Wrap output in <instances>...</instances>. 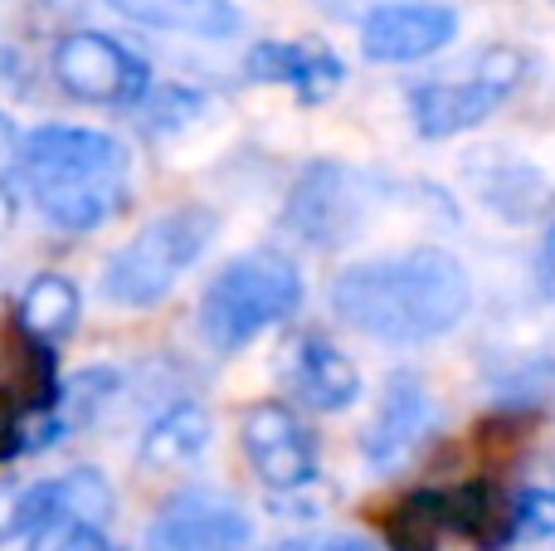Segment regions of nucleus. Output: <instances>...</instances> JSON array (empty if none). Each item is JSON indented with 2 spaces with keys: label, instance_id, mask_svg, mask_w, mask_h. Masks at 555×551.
Returning a JSON list of instances; mask_svg holds the SVG:
<instances>
[{
  "label": "nucleus",
  "instance_id": "obj_1",
  "mask_svg": "<svg viewBox=\"0 0 555 551\" xmlns=\"http://www.w3.org/2000/svg\"><path fill=\"white\" fill-rule=\"evenodd\" d=\"M332 308L346 328L385 347H424L468 318L473 279L443 244H414L400 254L361 259L332 283Z\"/></svg>",
  "mask_w": 555,
  "mask_h": 551
},
{
  "label": "nucleus",
  "instance_id": "obj_2",
  "mask_svg": "<svg viewBox=\"0 0 555 551\" xmlns=\"http://www.w3.org/2000/svg\"><path fill=\"white\" fill-rule=\"evenodd\" d=\"M15 171L54 230L83 234L127 205V146L98 127L49 123L20 137Z\"/></svg>",
  "mask_w": 555,
  "mask_h": 551
},
{
  "label": "nucleus",
  "instance_id": "obj_3",
  "mask_svg": "<svg viewBox=\"0 0 555 551\" xmlns=\"http://www.w3.org/2000/svg\"><path fill=\"white\" fill-rule=\"evenodd\" d=\"M302 308V269L283 249H249L230 259L195 303V332L215 357H234L254 337Z\"/></svg>",
  "mask_w": 555,
  "mask_h": 551
},
{
  "label": "nucleus",
  "instance_id": "obj_4",
  "mask_svg": "<svg viewBox=\"0 0 555 551\" xmlns=\"http://www.w3.org/2000/svg\"><path fill=\"white\" fill-rule=\"evenodd\" d=\"M220 234V215L210 205H176V210L146 220L113 259L103 264V298L117 308H152L181 283L191 264Z\"/></svg>",
  "mask_w": 555,
  "mask_h": 551
},
{
  "label": "nucleus",
  "instance_id": "obj_5",
  "mask_svg": "<svg viewBox=\"0 0 555 551\" xmlns=\"http://www.w3.org/2000/svg\"><path fill=\"white\" fill-rule=\"evenodd\" d=\"M527 78V54L512 44H488L453 74L420 78L410 88V117L424 142H449L492 117Z\"/></svg>",
  "mask_w": 555,
  "mask_h": 551
},
{
  "label": "nucleus",
  "instance_id": "obj_6",
  "mask_svg": "<svg viewBox=\"0 0 555 551\" xmlns=\"http://www.w3.org/2000/svg\"><path fill=\"white\" fill-rule=\"evenodd\" d=\"M380 205V181L341 162H307L283 201L278 230L307 249H336L371 225Z\"/></svg>",
  "mask_w": 555,
  "mask_h": 551
},
{
  "label": "nucleus",
  "instance_id": "obj_7",
  "mask_svg": "<svg viewBox=\"0 0 555 551\" xmlns=\"http://www.w3.org/2000/svg\"><path fill=\"white\" fill-rule=\"evenodd\" d=\"M49 74L68 98L93 107H137L152 88V68L103 29H68L49 49Z\"/></svg>",
  "mask_w": 555,
  "mask_h": 551
},
{
  "label": "nucleus",
  "instance_id": "obj_8",
  "mask_svg": "<svg viewBox=\"0 0 555 551\" xmlns=\"http://www.w3.org/2000/svg\"><path fill=\"white\" fill-rule=\"evenodd\" d=\"M254 542V517L224 488H181L146 523V551H244Z\"/></svg>",
  "mask_w": 555,
  "mask_h": 551
},
{
  "label": "nucleus",
  "instance_id": "obj_9",
  "mask_svg": "<svg viewBox=\"0 0 555 551\" xmlns=\"http://www.w3.org/2000/svg\"><path fill=\"white\" fill-rule=\"evenodd\" d=\"M459 35V10L443 0H380L361 15V54L371 64H420Z\"/></svg>",
  "mask_w": 555,
  "mask_h": 551
},
{
  "label": "nucleus",
  "instance_id": "obj_10",
  "mask_svg": "<svg viewBox=\"0 0 555 551\" xmlns=\"http://www.w3.org/2000/svg\"><path fill=\"white\" fill-rule=\"evenodd\" d=\"M240 445L254 474L269 484V494H287V488H302L317 478V435L283 400H259L244 410Z\"/></svg>",
  "mask_w": 555,
  "mask_h": 551
},
{
  "label": "nucleus",
  "instance_id": "obj_11",
  "mask_svg": "<svg viewBox=\"0 0 555 551\" xmlns=\"http://www.w3.org/2000/svg\"><path fill=\"white\" fill-rule=\"evenodd\" d=\"M278 381L287 386V396L302 400L317 415H336V410L356 406V396H361L356 361L336 342H326L322 332L287 337V347L278 351Z\"/></svg>",
  "mask_w": 555,
  "mask_h": 551
},
{
  "label": "nucleus",
  "instance_id": "obj_12",
  "mask_svg": "<svg viewBox=\"0 0 555 551\" xmlns=\"http://www.w3.org/2000/svg\"><path fill=\"white\" fill-rule=\"evenodd\" d=\"M429 425H434V400H429V386H424L414 371H395L385 381V396H380V410L375 420L365 425V439H361V454L375 474H395L414 459V449L429 439Z\"/></svg>",
  "mask_w": 555,
  "mask_h": 551
},
{
  "label": "nucleus",
  "instance_id": "obj_13",
  "mask_svg": "<svg viewBox=\"0 0 555 551\" xmlns=\"http://www.w3.org/2000/svg\"><path fill=\"white\" fill-rule=\"evenodd\" d=\"M244 74L254 84H283L297 93V103H326L346 84V64L317 39H263L249 49Z\"/></svg>",
  "mask_w": 555,
  "mask_h": 551
},
{
  "label": "nucleus",
  "instance_id": "obj_14",
  "mask_svg": "<svg viewBox=\"0 0 555 551\" xmlns=\"http://www.w3.org/2000/svg\"><path fill=\"white\" fill-rule=\"evenodd\" d=\"M468 185L482 210H492L507 225L537 220L551 205V181L531 162H517V156H492V152L478 156V162L468 166Z\"/></svg>",
  "mask_w": 555,
  "mask_h": 551
},
{
  "label": "nucleus",
  "instance_id": "obj_15",
  "mask_svg": "<svg viewBox=\"0 0 555 551\" xmlns=\"http://www.w3.org/2000/svg\"><path fill=\"white\" fill-rule=\"evenodd\" d=\"M122 20L166 35L191 39H234L244 29V15L234 0H107Z\"/></svg>",
  "mask_w": 555,
  "mask_h": 551
},
{
  "label": "nucleus",
  "instance_id": "obj_16",
  "mask_svg": "<svg viewBox=\"0 0 555 551\" xmlns=\"http://www.w3.org/2000/svg\"><path fill=\"white\" fill-rule=\"evenodd\" d=\"M210 439H215L210 410H205L201 400H176V406H166L162 415L146 425L142 445H137V459H142L146 469H156V474H166V469L195 464V459L210 449Z\"/></svg>",
  "mask_w": 555,
  "mask_h": 551
},
{
  "label": "nucleus",
  "instance_id": "obj_17",
  "mask_svg": "<svg viewBox=\"0 0 555 551\" xmlns=\"http://www.w3.org/2000/svg\"><path fill=\"white\" fill-rule=\"evenodd\" d=\"M443 523L449 533L468 537L482 551H502L517 537V498L502 494L498 484H463L443 494Z\"/></svg>",
  "mask_w": 555,
  "mask_h": 551
},
{
  "label": "nucleus",
  "instance_id": "obj_18",
  "mask_svg": "<svg viewBox=\"0 0 555 551\" xmlns=\"http://www.w3.org/2000/svg\"><path fill=\"white\" fill-rule=\"evenodd\" d=\"M78 312H83V298H78V283L64 279V273H39L25 293H20V332L39 347H54L68 332L78 328Z\"/></svg>",
  "mask_w": 555,
  "mask_h": 551
},
{
  "label": "nucleus",
  "instance_id": "obj_19",
  "mask_svg": "<svg viewBox=\"0 0 555 551\" xmlns=\"http://www.w3.org/2000/svg\"><path fill=\"white\" fill-rule=\"evenodd\" d=\"M210 98L191 84H152L146 98L137 103V117L152 137H171V132H185L191 123H201Z\"/></svg>",
  "mask_w": 555,
  "mask_h": 551
},
{
  "label": "nucleus",
  "instance_id": "obj_20",
  "mask_svg": "<svg viewBox=\"0 0 555 551\" xmlns=\"http://www.w3.org/2000/svg\"><path fill=\"white\" fill-rule=\"evenodd\" d=\"M49 484H54V517H78V523L107 527V517H113V484L98 469H74L64 478H49Z\"/></svg>",
  "mask_w": 555,
  "mask_h": 551
},
{
  "label": "nucleus",
  "instance_id": "obj_21",
  "mask_svg": "<svg viewBox=\"0 0 555 551\" xmlns=\"http://www.w3.org/2000/svg\"><path fill=\"white\" fill-rule=\"evenodd\" d=\"M54 517V484L39 478V484H0V547L29 537L39 523Z\"/></svg>",
  "mask_w": 555,
  "mask_h": 551
},
{
  "label": "nucleus",
  "instance_id": "obj_22",
  "mask_svg": "<svg viewBox=\"0 0 555 551\" xmlns=\"http://www.w3.org/2000/svg\"><path fill=\"white\" fill-rule=\"evenodd\" d=\"M443 527V494H410L390 517V551H439Z\"/></svg>",
  "mask_w": 555,
  "mask_h": 551
},
{
  "label": "nucleus",
  "instance_id": "obj_23",
  "mask_svg": "<svg viewBox=\"0 0 555 551\" xmlns=\"http://www.w3.org/2000/svg\"><path fill=\"white\" fill-rule=\"evenodd\" d=\"M117 386H122V376H117L113 367H88L83 376H74L68 386H59V410H64L68 430L93 425V420L107 410V400L117 396Z\"/></svg>",
  "mask_w": 555,
  "mask_h": 551
},
{
  "label": "nucleus",
  "instance_id": "obj_24",
  "mask_svg": "<svg viewBox=\"0 0 555 551\" xmlns=\"http://www.w3.org/2000/svg\"><path fill=\"white\" fill-rule=\"evenodd\" d=\"M29 551H113L103 527L78 523V517H49L29 533Z\"/></svg>",
  "mask_w": 555,
  "mask_h": 551
},
{
  "label": "nucleus",
  "instance_id": "obj_25",
  "mask_svg": "<svg viewBox=\"0 0 555 551\" xmlns=\"http://www.w3.org/2000/svg\"><path fill=\"white\" fill-rule=\"evenodd\" d=\"M498 396H502V406H512V410L555 406V361H531V367H521Z\"/></svg>",
  "mask_w": 555,
  "mask_h": 551
},
{
  "label": "nucleus",
  "instance_id": "obj_26",
  "mask_svg": "<svg viewBox=\"0 0 555 551\" xmlns=\"http://www.w3.org/2000/svg\"><path fill=\"white\" fill-rule=\"evenodd\" d=\"M517 537H555V488L517 494Z\"/></svg>",
  "mask_w": 555,
  "mask_h": 551
},
{
  "label": "nucleus",
  "instance_id": "obj_27",
  "mask_svg": "<svg viewBox=\"0 0 555 551\" xmlns=\"http://www.w3.org/2000/svg\"><path fill=\"white\" fill-rule=\"evenodd\" d=\"M537 279H541V293L555 303V225L546 230V240H541V254H537Z\"/></svg>",
  "mask_w": 555,
  "mask_h": 551
},
{
  "label": "nucleus",
  "instance_id": "obj_28",
  "mask_svg": "<svg viewBox=\"0 0 555 551\" xmlns=\"http://www.w3.org/2000/svg\"><path fill=\"white\" fill-rule=\"evenodd\" d=\"M317 5H322L332 20H356V15H371L380 0H317Z\"/></svg>",
  "mask_w": 555,
  "mask_h": 551
},
{
  "label": "nucleus",
  "instance_id": "obj_29",
  "mask_svg": "<svg viewBox=\"0 0 555 551\" xmlns=\"http://www.w3.org/2000/svg\"><path fill=\"white\" fill-rule=\"evenodd\" d=\"M15 230V191L10 185H0V240Z\"/></svg>",
  "mask_w": 555,
  "mask_h": 551
},
{
  "label": "nucleus",
  "instance_id": "obj_30",
  "mask_svg": "<svg viewBox=\"0 0 555 551\" xmlns=\"http://www.w3.org/2000/svg\"><path fill=\"white\" fill-rule=\"evenodd\" d=\"M15 146H20V132H15V123H10V117L0 113V156H15Z\"/></svg>",
  "mask_w": 555,
  "mask_h": 551
},
{
  "label": "nucleus",
  "instance_id": "obj_31",
  "mask_svg": "<svg viewBox=\"0 0 555 551\" xmlns=\"http://www.w3.org/2000/svg\"><path fill=\"white\" fill-rule=\"evenodd\" d=\"M322 551H375L371 542H361V537H332Z\"/></svg>",
  "mask_w": 555,
  "mask_h": 551
},
{
  "label": "nucleus",
  "instance_id": "obj_32",
  "mask_svg": "<svg viewBox=\"0 0 555 551\" xmlns=\"http://www.w3.org/2000/svg\"><path fill=\"white\" fill-rule=\"evenodd\" d=\"M269 551H307L302 542H283V547H269Z\"/></svg>",
  "mask_w": 555,
  "mask_h": 551
}]
</instances>
